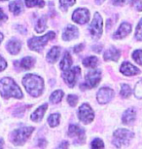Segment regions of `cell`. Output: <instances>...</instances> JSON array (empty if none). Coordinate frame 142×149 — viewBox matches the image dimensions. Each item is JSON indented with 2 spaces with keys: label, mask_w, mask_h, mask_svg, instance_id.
<instances>
[{
  "label": "cell",
  "mask_w": 142,
  "mask_h": 149,
  "mask_svg": "<svg viewBox=\"0 0 142 149\" xmlns=\"http://www.w3.org/2000/svg\"><path fill=\"white\" fill-rule=\"evenodd\" d=\"M23 84L27 93L34 97H38L44 89L43 79L36 74H26L23 79Z\"/></svg>",
  "instance_id": "6da1fadb"
},
{
  "label": "cell",
  "mask_w": 142,
  "mask_h": 149,
  "mask_svg": "<svg viewBox=\"0 0 142 149\" xmlns=\"http://www.w3.org/2000/svg\"><path fill=\"white\" fill-rule=\"evenodd\" d=\"M0 95L5 98L16 97L21 98L24 97L21 89L12 78L6 77L0 81Z\"/></svg>",
  "instance_id": "7a4b0ae2"
},
{
  "label": "cell",
  "mask_w": 142,
  "mask_h": 149,
  "mask_svg": "<svg viewBox=\"0 0 142 149\" xmlns=\"http://www.w3.org/2000/svg\"><path fill=\"white\" fill-rule=\"evenodd\" d=\"M55 32H48L47 34L41 37H32L28 40V47L30 50L35 52H41L43 48L46 46V44L51 40V39L55 38Z\"/></svg>",
  "instance_id": "3957f363"
},
{
  "label": "cell",
  "mask_w": 142,
  "mask_h": 149,
  "mask_svg": "<svg viewBox=\"0 0 142 149\" xmlns=\"http://www.w3.org/2000/svg\"><path fill=\"white\" fill-rule=\"evenodd\" d=\"M34 128L32 127H23L15 130L11 136V140L15 145H23L26 141L30 134L33 133Z\"/></svg>",
  "instance_id": "277c9868"
},
{
  "label": "cell",
  "mask_w": 142,
  "mask_h": 149,
  "mask_svg": "<svg viewBox=\"0 0 142 149\" xmlns=\"http://www.w3.org/2000/svg\"><path fill=\"white\" fill-rule=\"evenodd\" d=\"M133 137V133L126 129H118L113 136V144L118 148L129 144Z\"/></svg>",
  "instance_id": "5b68a950"
},
{
  "label": "cell",
  "mask_w": 142,
  "mask_h": 149,
  "mask_svg": "<svg viewBox=\"0 0 142 149\" xmlns=\"http://www.w3.org/2000/svg\"><path fill=\"white\" fill-rule=\"evenodd\" d=\"M102 26H103V22H102L101 16L99 15V13H96L94 16V19L91 24L90 26V31L93 35L94 38H99L102 35Z\"/></svg>",
  "instance_id": "8992f818"
},
{
  "label": "cell",
  "mask_w": 142,
  "mask_h": 149,
  "mask_svg": "<svg viewBox=\"0 0 142 149\" xmlns=\"http://www.w3.org/2000/svg\"><path fill=\"white\" fill-rule=\"evenodd\" d=\"M81 69L79 68V66H74L73 68H69L67 70H65L64 73L62 75V78L64 80V82L67 84L69 87H74L75 84L77 82V79L80 75Z\"/></svg>",
  "instance_id": "52a82bcc"
},
{
  "label": "cell",
  "mask_w": 142,
  "mask_h": 149,
  "mask_svg": "<svg viewBox=\"0 0 142 149\" xmlns=\"http://www.w3.org/2000/svg\"><path fill=\"white\" fill-rule=\"evenodd\" d=\"M78 115H79V119L85 124L91 123L94 118V113L93 109H91L90 105L86 104V103L82 104L79 107Z\"/></svg>",
  "instance_id": "ba28073f"
},
{
  "label": "cell",
  "mask_w": 142,
  "mask_h": 149,
  "mask_svg": "<svg viewBox=\"0 0 142 149\" xmlns=\"http://www.w3.org/2000/svg\"><path fill=\"white\" fill-rule=\"evenodd\" d=\"M68 136L77 143H84L86 140L85 130L77 125H71L68 129Z\"/></svg>",
  "instance_id": "9c48e42d"
},
{
  "label": "cell",
  "mask_w": 142,
  "mask_h": 149,
  "mask_svg": "<svg viewBox=\"0 0 142 149\" xmlns=\"http://www.w3.org/2000/svg\"><path fill=\"white\" fill-rule=\"evenodd\" d=\"M101 79V72L100 70H91V71L88 72L86 75V83L82 84V85L86 86L87 88H94L98 85L99 81Z\"/></svg>",
  "instance_id": "30bf717a"
},
{
  "label": "cell",
  "mask_w": 142,
  "mask_h": 149,
  "mask_svg": "<svg viewBox=\"0 0 142 149\" xmlns=\"http://www.w3.org/2000/svg\"><path fill=\"white\" fill-rule=\"evenodd\" d=\"M89 19H90V12L84 8L77 9L72 14V19L79 24H85L89 22Z\"/></svg>",
  "instance_id": "8fae6325"
},
{
  "label": "cell",
  "mask_w": 142,
  "mask_h": 149,
  "mask_svg": "<svg viewBox=\"0 0 142 149\" xmlns=\"http://www.w3.org/2000/svg\"><path fill=\"white\" fill-rule=\"evenodd\" d=\"M97 100L100 104H105L109 102L111 98L114 97V92L110 88H101L97 93Z\"/></svg>",
  "instance_id": "7c38bea8"
},
{
  "label": "cell",
  "mask_w": 142,
  "mask_h": 149,
  "mask_svg": "<svg viewBox=\"0 0 142 149\" xmlns=\"http://www.w3.org/2000/svg\"><path fill=\"white\" fill-rule=\"evenodd\" d=\"M78 36H79V30L74 26H68L67 27H65L62 33V39L64 41L73 40V39L77 38Z\"/></svg>",
  "instance_id": "4fadbf2b"
},
{
  "label": "cell",
  "mask_w": 142,
  "mask_h": 149,
  "mask_svg": "<svg viewBox=\"0 0 142 149\" xmlns=\"http://www.w3.org/2000/svg\"><path fill=\"white\" fill-rule=\"evenodd\" d=\"M132 31V26L127 22H123V24L120 26L118 30L115 32L113 37L115 39H122L124 37H126L127 34H130Z\"/></svg>",
  "instance_id": "5bb4252c"
},
{
  "label": "cell",
  "mask_w": 142,
  "mask_h": 149,
  "mask_svg": "<svg viewBox=\"0 0 142 149\" xmlns=\"http://www.w3.org/2000/svg\"><path fill=\"white\" fill-rule=\"evenodd\" d=\"M120 71H121L123 74L127 75V76H132V75H136L140 72L137 67H135L134 65H132V63H123V64L121 65V68H120Z\"/></svg>",
  "instance_id": "9a60e30c"
},
{
  "label": "cell",
  "mask_w": 142,
  "mask_h": 149,
  "mask_svg": "<svg viewBox=\"0 0 142 149\" xmlns=\"http://www.w3.org/2000/svg\"><path fill=\"white\" fill-rule=\"evenodd\" d=\"M120 51L118 49L114 47H111L110 49H108L106 52L104 53V60L105 61H118L120 58Z\"/></svg>",
  "instance_id": "2e32d148"
},
{
  "label": "cell",
  "mask_w": 142,
  "mask_h": 149,
  "mask_svg": "<svg viewBox=\"0 0 142 149\" xmlns=\"http://www.w3.org/2000/svg\"><path fill=\"white\" fill-rule=\"evenodd\" d=\"M136 117V112L134 108H129L123 115V123L126 125H132L134 122Z\"/></svg>",
  "instance_id": "e0dca14e"
},
{
  "label": "cell",
  "mask_w": 142,
  "mask_h": 149,
  "mask_svg": "<svg viewBox=\"0 0 142 149\" xmlns=\"http://www.w3.org/2000/svg\"><path fill=\"white\" fill-rule=\"evenodd\" d=\"M6 47H7L8 52L11 53L12 55H17L19 51H21V43L19 40H17V39H13V40L8 42Z\"/></svg>",
  "instance_id": "ac0fdd59"
},
{
  "label": "cell",
  "mask_w": 142,
  "mask_h": 149,
  "mask_svg": "<svg viewBox=\"0 0 142 149\" xmlns=\"http://www.w3.org/2000/svg\"><path fill=\"white\" fill-rule=\"evenodd\" d=\"M47 109H48V104H43L42 106L38 107L31 114V116H30L31 120L34 121V122H39V121H40L43 118L44 114H45V112H46Z\"/></svg>",
  "instance_id": "d6986e66"
},
{
  "label": "cell",
  "mask_w": 142,
  "mask_h": 149,
  "mask_svg": "<svg viewBox=\"0 0 142 149\" xmlns=\"http://www.w3.org/2000/svg\"><path fill=\"white\" fill-rule=\"evenodd\" d=\"M9 10L14 15L19 16L24 10V4H23V2H21V0H16V1H13L12 3H10Z\"/></svg>",
  "instance_id": "ffe728a7"
},
{
  "label": "cell",
  "mask_w": 142,
  "mask_h": 149,
  "mask_svg": "<svg viewBox=\"0 0 142 149\" xmlns=\"http://www.w3.org/2000/svg\"><path fill=\"white\" fill-rule=\"evenodd\" d=\"M60 47H53L49 53L47 54V60L49 63H54L57 61V58H60Z\"/></svg>",
  "instance_id": "44dd1931"
},
{
  "label": "cell",
  "mask_w": 142,
  "mask_h": 149,
  "mask_svg": "<svg viewBox=\"0 0 142 149\" xmlns=\"http://www.w3.org/2000/svg\"><path fill=\"white\" fill-rule=\"evenodd\" d=\"M35 63V60L31 57H26L24 58L21 61H15V63L19 64L21 69H29L33 66V64Z\"/></svg>",
  "instance_id": "7402d4cb"
},
{
  "label": "cell",
  "mask_w": 142,
  "mask_h": 149,
  "mask_svg": "<svg viewBox=\"0 0 142 149\" xmlns=\"http://www.w3.org/2000/svg\"><path fill=\"white\" fill-rule=\"evenodd\" d=\"M71 64H72L71 56L68 52H65L64 55H63L62 61H60V69L63 70V71H65V70L70 68Z\"/></svg>",
  "instance_id": "603a6c76"
},
{
  "label": "cell",
  "mask_w": 142,
  "mask_h": 149,
  "mask_svg": "<svg viewBox=\"0 0 142 149\" xmlns=\"http://www.w3.org/2000/svg\"><path fill=\"white\" fill-rule=\"evenodd\" d=\"M63 92L62 90H57V91H55L50 97V100L53 103H58L60 102H62V97H63Z\"/></svg>",
  "instance_id": "cb8c5ba5"
},
{
  "label": "cell",
  "mask_w": 142,
  "mask_h": 149,
  "mask_svg": "<svg viewBox=\"0 0 142 149\" xmlns=\"http://www.w3.org/2000/svg\"><path fill=\"white\" fill-rule=\"evenodd\" d=\"M46 24H47V18H46V16L41 17V18L38 19L37 24H36V29H35L36 31H37L38 33L43 32L44 30L46 29Z\"/></svg>",
  "instance_id": "d4e9b609"
},
{
  "label": "cell",
  "mask_w": 142,
  "mask_h": 149,
  "mask_svg": "<svg viewBox=\"0 0 142 149\" xmlns=\"http://www.w3.org/2000/svg\"><path fill=\"white\" fill-rule=\"evenodd\" d=\"M97 63H98V60H97L96 57H89L83 61V64H84L86 67H91V68L96 67Z\"/></svg>",
  "instance_id": "484cf974"
},
{
  "label": "cell",
  "mask_w": 142,
  "mask_h": 149,
  "mask_svg": "<svg viewBox=\"0 0 142 149\" xmlns=\"http://www.w3.org/2000/svg\"><path fill=\"white\" fill-rule=\"evenodd\" d=\"M26 4L27 7H40L43 8L45 6V2L43 0H26Z\"/></svg>",
  "instance_id": "4316f807"
},
{
  "label": "cell",
  "mask_w": 142,
  "mask_h": 149,
  "mask_svg": "<svg viewBox=\"0 0 142 149\" xmlns=\"http://www.w3.org/2000/svg\"><path fill=\"white\" fill-rule=\"evenodd\" d=\"M60 114H57V113L50 115V117L48 118L49 125L51 126V127H57L58 124H60Z\"/></svg>",
  "instance_id": "83f0119b"
},
{
  "label": "cell",
  "mask_w": 142,
  "mask_h": 149,
  "mask_svg": "<svg viewBox=\"0 0 142 149\" xmlns=\"http://www.w3.org/2000/svg\"><path fill=\"white\" fill-rule=\"evenodd\" d=\"M60 9L62 11H66L70 6H73L76 0H60Z\"/></svg>",
  "instance_id": "f1b7e54d"
},
{
  "label": "cell",
  "mask_w": 142,
  "mask_h": 149,
  "mask_svg": "<svg viewBox=\"0 0 142 149\" xmlns=\"http://www.w3.org/2000/svg\"><path fill=\"white\" fill-rule=\"evenodd\" d=\"M121 95H122V97H129L130 95H132V89L130 88L129 85H127V84H123V85H122Z\"/></svg>",
  "instance_id": "f546056e"
},
{
  "label": "cell",
  "mask_w": 142,
  "mask_h": 149,
  "mask_svg": "<svg viewBox=\"0 0 142 149\" xmlns=\"http://www.w3.org/2000/svg\"><path fill=\"white\" fill-rule=\"evenodd\" d=\"M132 58L138 64L142 65V51L141 50H136V51L133 52Z\"/></svg>",
  "instance_id": "4dcf8cb0"
},
{
  "label": "cell",
  "mask_w": 142,
  "mask_h": 149,
  "mask_svg": "<svg viewBox=\"0 0 142 149\" xmlns=\"http://www.w3.org/2000/svg\"><path fill=\"white\" fill-rule=\"evenodd\" d=\"M134 95L137 98H142V80L137 82V84L135 85Z\"/></svg>",
  "instance_id": "1f68e13d"
},
{
  "label": "cell",
  "mask_w": 142,
  "mask_h": 149,
  "mask_svg": "<svg viewBox=\"0 0 142 149\" xmlns=\"http://www.w3.org/2000/svg\"><path fill=\"white\" fill-rule=\"evenodd\" d=\"M103 141L99 139H96L91 142V149H103Z\"/></svg>",
  "instance_id": "d6a6232c"
},
{
  "label": "cell",
  "mask_w": 142,
  "mask_h": 149,
  "mask_svg": "<svg viewBox=\"0 0 142 149\" xmlns=\"http://www.w3.org/2000/svg\"><path fill=\"white\" fill-rule=\"evenodd\" d=\"M135 38L137 39V40H139V41L142 40V19H141V21L139 22L137 27H136Z\"/></svg>",
  "instance_id": "836d02e7"
},
{
  "label": "cell",
  "mask_w": 142,
  "mask_h": 149,
  "mask_svg": "<svg viewBox=\"0 0 142 149\" xmlns=\"http://www.w3.org/2000/svg\"><path fill=\"white\" fill-rule=\"evenodd\" d=\"M67 102L71 106H75L77 104V102H79V98H78L77 95H69L67 97Z\"/></svg>",
  "instance_id": "e575fe53"
},
{
  "label": "cell",
  "mask_w": 142,
  "mask_h": 149,
  "mask_svg": "<svg viewBox=\"0 0 142 149\" xmlns=\"http://www.w3.org/2000/svg\"><path fill=\"white\" fill-rule=\"evenodd\" d=\"M132 4L136 11H138V12L142 11V0H132Z\"/></svg>",
  "instance_id": "d590c367"
},
{
  "label": "cell",
  "mask_w": 142,
  "mask_h": 149,
  "mask_svg": "<svg viewBox=\"0 0 142 149\" xmlns=\"http://www.w3.org/2000/svg\"><path fill=\"white\" fill-rule=\"evenodd\" d=\"M8 19L7 15L3 12V10L0 9V24H2L3 22H5Z\"/></svg>",
  "instance_id": "8d00e7d4"
},
{
  "label": "cell",
  "mask_w": 142,
  "mask_h": 149,
  "mask_svg": "<svg viewBox=\"0 0 142 149\" xmlns=\"http://www.w3.org/2000/svg\"><path fill=\"white\" fill-rule=\"evenodd\" d=\"M7 67V63L6 61L4 60L3 58L0 56V71H2V70H4L5 68Z\"/></svg>",
  "instance_id": "74e56055"
},
{
  "label": "cell",
  "mask_w": 142,
  "mask_h": 149,
  "mask_svg": "<svg viewBox=\"0 0 142 149\" xmlns=\"http://www.w3.org/2000/svg\"><path fill=\"white\" fill-rule=\"evenodd\" d=\"M83 49H84V44L77 45V46L74 48V52H75V53H79V52L82 51Z\"/></svg>",
  "instance_id": "f35d334b"
},
{
  "label": "cell",
  "mask_w": 142,
  "mask_h": 149,
  "mask_svg": "<svg viewBox=\"0 0 142 149\" xmlns=\"http://www.w3.org/2000/svg\"><path fill=\"white\" fill-rule=\"evenodd\" d=\"M68 148V142L67 141H63L62 144L57 147V149H67Z\"/></svg>",
  "instance_id": "ab89813d"
},
{
  "label": "cell",
  "mask_w": 142,
  "mask_h": 149,
  "mask_svg": "<svg viewBox=\"0 0 142 149\" xmlns=\"http://www.w3.org/2000/svg\"><path fill=\"white\" fill-rule=\"evenodd\" d=\"M126 0H112V3L114 5H123Z\"/></svg>",
  "instance_id": "60d3db41"
},
{
  "label": "cell",
  "mask_w": 142,
  "mask_h": 149,
  "mask_svg": "<svg viewBox=\"0 0 142 149\" xmlns=\"http://www.w3.org/2000/svg\"><path fill=\"white\" fill-rule=\"evenodd\" d=\"M38 143H39V146H41V147H44V146L46 145V141L45 140H43V139H41V140H39L38 141Z\"/></svg>",
  "instance_id": "b9f144b4"
},
{
  "label": "cell",
  "mask_w": 142,
  "mask_h": 149,
  "mask_svg": "<svg viewBox=\"0 0 142 149\" xmlns=\"http://www.w3.org/2000/svg\"><path fill=\"white\" fill-rule=\"evenodd\" d=\"M3 144H4L3 139H0V149H3Z\"/></svg>",
  "instance_id": "7bdbcfd3"
},
{
  "label": "cell",
  "mask_w": 142,
  "mask_h": 149,
  "mask_svg": "<svg viewBox=\"0 0 142 149\" xmlns=\"http://www.w3.org/2000/svg\"><path fill=\"white\" fill-rule=\"evenodd\" d=\"M104 0H96V4H101L102 2H103Z\"/></svg>",
  "instance_id": "ee69618b"
},
{
  "label": "cell",
  "mask_w": 142,
  "mask_h": 149,
  "mask_svg": "<svg viewBox=\"0 0 142 149\" xmlns=\"http://www.w3.org/2000/svg\"><path fill=\"white\" fill-rule=\"evenodd\" d=\"M2 40H3V34H2V33L0 32V43H1Z\"/></svg>",
  "instance_id": "f6af8a7d"
},
{
  "label": "cell",
  "mask_w": 142,
  "mask_h": 149,
  "mask_svg": "<svg viewBox=\"0 0 142 149\" xmlns=\"http://www.w3.org/2000/svg\"><path fill=\"white\" fill-rule=\"evenodd\" d=\"M2 1H6V0H2Z\"/></svg>",
  "instance_id": "bcb514c9"
}]
</instances>
